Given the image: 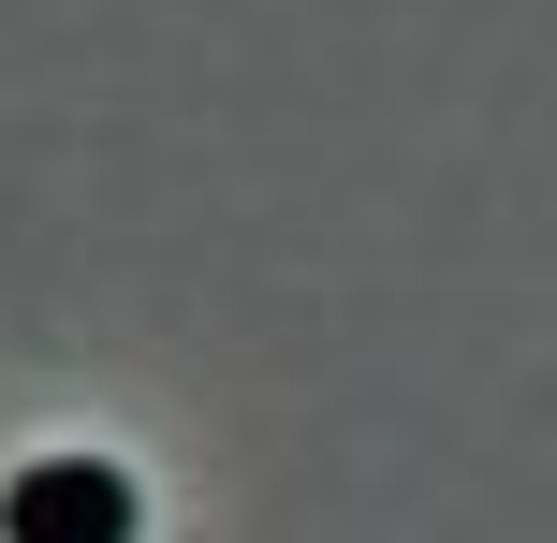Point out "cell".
Masks as SVG:
<instances>
[{
	"mask_svg": "<svg viewBox=\"0 0 557 543\" xmlns=\"http://www.w3.org/2000/svg\"><path fill=\"white\" fill-rule=\"evenodd\" d=\"M133 529H147V499L103 456H45V470L0 485V543H133Z\"/></svg>",
	"mask_w": 557,
	"mask_h": 543,
	"instance_id": "cell-1",
	"label": "cell"
}]
</instances>
